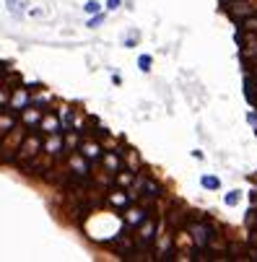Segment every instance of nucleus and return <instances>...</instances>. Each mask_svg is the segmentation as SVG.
<instances>
[{
    "label": "nucleus",
    "mask_w": 257,
    "mask_h": 262,
    "mask_svg": "<svg viewBox=\"0 0 257 262\" xmlns=\"http://www.w3.org/2000/svg\"><path fill=\"white\" fill-rule=\"evenodd\" d=\"M39 148H42V143H39V138H36V135L26 138V143H24V138H21V145H18V156H21V159H29V156H34V154H36Z\"/></svg>",
    "instance_id": "f257e3e1"
},
{
    "label": "nucleus",
    "mask_w": 257,
    "mask_h": 262,
    "mask_svg": "<svg viewBox=\"0 0 257 262\" xmlns=\"http://www.w3.org/2000/svg\"><path fill=\"white\" fill-rule=\"evenodd\" d=\"M192 236H195V242L200 244V247H205L208 242H210V229L208 226H203V223H198V226H192Z\"/></svg>",
    "instance_id": "f03ea898"
},
{
    "label": "nucleus",
    "mask_w": 257,
    "mask_h": 262,
    "mask_svg": "<svg viewBox=\"0 0 257 262\" xmlns=\"http://www.w3.org/2000/svg\"><path fill=\"white\" fill-rule=\"evenodd\" d=\"M154 231H156V223H154V221L143 223V226H140V244H151L154 236H156Z\"/></svg>",
    "instance_id": "7ed1b4c3"
},
{
    "label": "nucleus",
    "mask_w": 257,
    "mask_h": 262,
    "mask_svg": "<svg viewBox=\"0 0 257 262\" xmlns=\"http://www.w3.org/2000/svg\"><path fill=\"white\" fill-rule=\"evenodd\" d=\"M127 223L130 226H138L140 221H145V210H140V208H127Z\"/></svg>",
    "instance_id": "20e7f679"
},
{
    "label": "nucleus",
    "mask_w": 257,
    "mask_h": 262,
    "mask_svg": "<svg viewBox=\"0 0 257 262\" xmlns=\"http://www.w3.org/2000/svg\"><path fill=\"white\" fill-rule=\"evenodd\" d=\"M109 203L117 205V208H127V205H130V198H127L125 192H112L109 195Z\"/></svg>",
    "instance_id": "39448f33"
},
{
    "label": "nucleus",
    "mask_w": 257,
    "mask_h": 262,
    "mask_svg": "<svg viewBox=\"0 0 257 262\" xmlns=\"http://www.w3.org/2000/svg\"><path fill=\"white\" fill-rule=\"evenodd\" d=\"M81 156L96 159V156H99V145H96V143H83V145H81Z\"/></svg>",
    "instance_id": "423d86ee"
},
{
    "label": "nucleus",
    "mask_w": 257,
    "mask_h": 262,
    "mask_svg": "<svg viewBox=\"0 0 257 262\" xmlns=\"http://www.w3.org/2000/svg\"><path fill=\"white\" fill-rule=\"evenodd\" d=\"M39 120H42V109H39V112H26V115H24V122L31 125V127H34Z\"/></svg>",
    "instance_id": "0eeeda50"
},
{
    "label": "nucleus",
    "mask_w": 257,
    "mask_h": 262,
    "mask_svg": "<svg viewBox=\"0 0 257 262\" xmlns=\"http://www.w3.org/2000/svg\"><path fill=\"white\" fill-rule=\"evenodd\" d=\"M60 148H62V140H60V138H52V140L47 143V154H57Z\"/></svg>",
    "instance_id": "6e6552de"
},
{
    "label": "nucleus",
    "mask_w": 257,
    "mask_h": 262,
    "mask_svg": "<svg viewBox=\"0 0 257 262\" xmlns=\"http://www.w3.org/2000/svg\"><path fill=\"white\" fill-rule=\"evenodd\" d=\"M26 99H29V96H26L24 91H18V94L13 96V109H18V106H24V104H26Z\"/></svg>",
    "instance_id": "1a4fd4ad"
},
{
    "label": "nucleus",
    "mask_w": 257,
    "mask_h": 262,
    "mask_svg": "<svg viewBox=\"0 0 257 262\" xmlns=\"http://www.w3.org/2000/svg\"><path fill=\"white\" fill-rule=\"evenodd\" d=\"M138 68H140V70H151V57H148V55L138 57Z\"/></svg>",
    "instance_id": "9d476101"
},
{
    "label": "nucleus",
    "mask_w": 257,
    "mask_h": 262,
    "mask_svg": "<svg viewBox=\"0 0 257 262\" xmlns=\"http://www.w3.org/2000/svg\"><path fill=\"white\" fill-rule=\"evenodd\" d=\"M244 29H247V31H257V16H249V18L244 21Z\"/></svg>",
    "instance_id": "9b49d317"
},
{
    "label": "nucleus",
    "mask_w": 257,
    "mask_h": 262,
    "mask_svg": "<svg viewBox=\"0 0 257 262\" xmlns=\"http://www.w3.org/2000/svg\"><path fill=\"white\" fill-rule=\"evenodd\" d=\"M99 3H96V0H89V3H86V13H99Z\"/></svg>",
    "instance_id": "f8f14e48"
},
{
    "label": "nucleus",
    "mask_w": 257,
    "mask_h": 262,
    "mask_svg": "<svg viewBox=\"0 0 257 262\" xmlns=\"http://www.w3.org/2000/svg\"><path fill=\"white\" fill-rule=\"evenodd\" d=\"M101 21H104V13H94V18L89 21V26H91V29H96V26L101 24Z\"/></svg>",
    "instance_id": "ddd939ff"
},
{
    "label": "nucleus",
    "mask_w": 257,
    "mask_h": 262,
    "mask_svg": "<svg viewBox=\"0 0 257 262\" xmlns=\"http://www.w3.org/2000/svg\"><path fill=\"white\" fill-rule=\"evenodd\" d=\"M203 184L210 187V190H216V187H218V179H216V177H203Z\"/></svg>",
    "instance_id": "4468645a"
},
{
    "label": "nucleus",
    "mask_w": 257,
    "mask_h": 262,
    "mask_svg": "<svg viewBox=\"0 0 257 262\" xmlns=\"http://www.w3.org/2000/svg\"><path fill=\"white\" fill-rule=\"evenodd\" d=\"M130 179H133V174H120V177H117L120 184H130Z\"/></svg>",
    "instance_id": "2eb2a0df"
},
{
    "label": "nucleus",
    "mask_w": 257,
    "mask_h": 262,
    "mask_svg": "<svg viewBox=\"0 0 257 262\" xmlns=\"http://www.w3.org/2000/svg\"><path fill=\"white\" fill-rule=\"evenodd\" d=\"M104 161H106V166H109L112 171H117V159H115V156H106Z\"/></svg>",
    "instance_id": "dca6fc26"
},
{
    "label": "nucleus",
    "mask_w": 257,
    "mask_h": 262,
    "mask_svg": "<svg viewBox=\"0 0 257 262\" xmlns=\"http://www.w3.org/2000/svg\"><path fill=\"white\" fill-rule=\"evenodd\" d=\"M8 6H11V13L18 16V0H8Z\"/></svg>",
    "instance_id": "f3484780"
},
{
    "label": "nucleus",
    "mask_w": 257,
    "mask_h": 262,
    "mask_svg": "<svg viewBox=\"0 0 257 262\" xmlns=\"http://www.w3.org/2000/svg\"><path fill=\"white\" fill-rule=\"evenodd\" d=\"M106 8H109V11H117V8H120V0H106Z\"/></svg>",
    "instance_id": "a211bd4d"
},
{
    "label": "nucleus",
    "mask_w": 257,
    "mask_h": 262,
    "mask_svg": "<svg viewBox=\"0 0 257 262\" xmlns=\"http://www.w3.org/2000/svg\"><path fill=\"white\" fill-rule=\"evenodd\" d=\"M0 101H8V91H0Z\"/></svg>",
    "instance_id": "6ab92c4d"
},
{
    "label": "nucleus",
    "mask_w": 257,
    "mask_h": 262,
    "mask_svg": "<svg viewBox=\"0 0 257 262\" xmlns=\"http://www.w3.org/2000/svg\"><path fill=\"white\" fill-rule=\"evenodd\" d=\"M249 257H252V259H257V249H252V252H249Z\"/></svg>",
    "instance_id": "aec40b11"
},
{
    "label": "nucleus",
    "mask_w": 257,
    "mask_h": 262,
    "mask_svg": "<svg viewBox=\"0 0 257 262\" xmlns=\"http://www.w3.org/2000/svg\"><path fill=\"white\" fill-rule=\"evenodd\" d=\"M254 73H257V68H254Z\"/></svg>",
    "instance_id": "412c9836"
}]
</instances>
